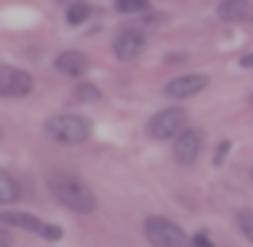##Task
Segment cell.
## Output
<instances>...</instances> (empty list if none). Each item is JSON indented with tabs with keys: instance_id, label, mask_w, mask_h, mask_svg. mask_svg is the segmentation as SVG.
Listing matches in <instances>:
<instances>
[{
	"instance_id": "2e32d148",
	"label": "cell",
	"mask_w": 253,
	"mask_h": 247,
	"mask_svg": "<svg viewBox=\"0 0 253 247\" xmlns=\"http://www.w3.org/2000/svg\"><path fill=\"white\" fill-rule=\"evenodd\" d=\"M114 3H117L120 13H140V10H146L149 0H114Z\"/></svg>"
},
{
	"instance_id": "6da1fadb",
	"label": "cell",
	"mask_w": 253,
	"mask_h": 247,
	"mask_svg": "<svg viewBox=\"0 0 253 247\" xmlns=\"http://www.w3.org/2000/svg\"><path fill=\"white\" fill-rule=\"evenodd\" d=\"M49 192H52L68 211H78V215H91V211L97 208L94 192H91L78 176H72V172H55V176H49Z\"/></svg>"
},
{
	"instance_id": "52a82bcc",
	"label": "cell",
	"mask_w": 253,
	"mask_h": 247,
	"mask_svg": "<svg viewBox=\"0 0 253 247\" xmlns=\"http://www.w3.org/2000/svg\"><path fill=\"white\" fill-rule=\"evenodd\" d=\"M201 147H205V134H201V130H195V127H188L185 134L175 140V150H172V156H175V163L188 166V163H195V159H198Z\"/></svg>"
},
{
	"instance_id": "3957f363",
	"label": "cell",
	"mask_w": 253,
	"mask_h": 247,
	"mask_svg": "<svg viewBox=\"0 0 253 247\" xmlns=\"http://www.w3.org/2000/svg\"><path fill=\"white\" fill-rule=\"evenodd\" d=\"M185 130H188V111L179 107V104L156 111L146 124V134L153 137V140H179Z\"/></svg>"
},
{
	"instance_id": "44dd1931",
	"label": "cell",
	"mask_w": 253,
	"mask_h": 247,
	"mask_svg": "<svg viewBox=\"0 0 253 247\" xmlns=\"http://www.w3.org/2000/svg\"><path fill=\"white\" fill-rule=\"evenodd\" d=\"M250 101H253V98H250Z\"/></svg>"
},
{
	"instance_id": "9c48e42d",
	"label": "cell",
	"mask_w": 253,
	"mask_h": 247,
	"mask_svg": "<svg viewBox=\"0 0 253 247\" xmlns=\"http://www.w3.org/2000/svg\"><path fill=\"white\" fill-rule=\"evenodd\" d=\"M143 52V33L140 30H120L117 39H114V55H117L120 62H133L136 55Z\"/></svg>"
},
{
	"instance_id": "9a60e30c",
	"label": "cell",
	"mask_w": 253,
	"mask_h": 247,
	"mask_svg": "<svg viewBox=\"0 0 253 247\" xmlns=\"http://www.w3.org/2000/svg\"><path fill=\"white\" fill-rule=\"evenodd\" d=\"M237 225H240V231H244V238L247 241H253V208H244L237 215Z\"/></svg>"
},
{
	"instance_id": "8fae6325",
	"label": "cell",
	"mask_w": 253,
	"mask_h": 247,
	"mask_svg": "<svg viewBox=\"0 0 253 247\" xmlns=\"http://www.w3.org/2000/svg\"><path fill=\"white\" fill-rule=\"evenodd\" d=\"M217 16L221 20H253V10L247 0H224L217 3Z\"/></svg>"
},
{
	"instance_id": "d6986e66",
	"label": "cell",
	"mask_w": 253,
	"mask_h": 247,
	"mask_svg": "<svg viewBox=\"0 0 253 247\" xmlns=\"http://www.w3.org/2000/svg\"><path fill=\"white\" fill-rule=\"evenodd\" d=\"M240 68H253V52H247V55H240Z\"/></svg>"
},
{
	"instance_id": "e0dca14e",
	"label": "cell",
	"mask_w": 253,
	"mask_h": 247,
	"mask_svg": "<svg viewBox=\"0 0 253 247\" xmlns=\"http://www.w3.org/2000/svg\"><path fill=\"white\" fill-rule=\"evenodd\" d=\"M227 153H231V143L224 140L221 147H217V153H214V163H224V156H227Z\"/></svg>"
},
{
	"instance_id": "277c9868",
	"label": "cell",
	"mask_w": 253,
	"mask_h": 247,
	"mask_svg": "<svg viewBox=\"0 0 253 247\" xmlns=\"http://www.w3.org/2000/svg\"><path fill=\"white\" fill-rule=\"evenodd\" d=\"M143 231H146V241L153 247H195V241L188 238L175 221H169V218H163V215L146 218Z\"/></svg>"
},
{
	"instance_id": "ffe728a7",
	"label": "cell",
	"mask_w": 253,
	"mask_h": 247,
	"mask_svg": "<svg viewBox=\"0 0 253 247\" xmlns=\"http://www.w3.org/2000/svg\"><path fill=\"white\" fill-rule=\"evenodd\" d=\"M0 247H10V234L3 231V228H0Z\"/></svg>"
},
{
	"instance_id": "30bf717a",
	"label": "cell",
	"mask_w": 253,
	"mask_h": 247,
	"mask_svg": "<svg viewBox=\"0 0 253 247\" xmlns=\"http://www.w3.org/2000/svg\"><path fill=\"white\" fill-rule=\"evenodd\" d=\"M55 68H59V72H65V75H82L84 68H88V59H84V52L68 49V52H59V55H55Z\"/></svg>"
},
{
	"instance_id": "4fadbf2b",
	"label": "cell",
	"mask_w": 253,
	"mask_h": 247,
	"mask_svg": "<svg viewBox=\"0 0 253 247\" xmlns=\"http://www.w3.org/2000/svg\"><path fill=\"white\" fill-rule=\"evenodd\" d=\"M88 16H91V7L84 3V0H75V3H68V23H72V26H82Z\"/></svg>"
},
{
	"instance_id": "ac0fdd59",
	"label": "cell",
	"mask_w": 253,
	"mask_h": 247,
	"mask_svg": "<svg viewBox=\"0 0 253 247\" xmlns=\"http://www.w3.org/2000/svg\"><path fill=\"white\" fill-rule=\"evenodd\" d=\"M195 247H214V244H211V238H208V234H195Z\"/></svg>"
},
{
	"instance_id": "5bb4252c",
	"label": "cell",
	"mask_w": 253,
	"mask_h": 247,
	"mask_svg": "<svg viewBox=\"0 0 253 247\" xmlns=\"http://www.w3.org/2000/svg\"><path fill=\"white\" fill-rule=\"evenodd\" d=\"M75 101H88V104H94V101H101V88L97 85H78L75 88Z\"/></svg>"
},
{
	"instance_id": "7a4b0ae2",
	"label": "cell",
	"mask_w": 253,
	"mask_h": 247,
	"mask_svg": "<svg viewBox=\"0 0 253 247\" xmlns=\"http://www.w3.org/2000/svg\"><path fill=\"white\" fill-rule=\"evenodd\" d=\"M45 137L62 147H78L91 137V120L78 117V114H59L45 124Z\"/></svg>"
},
{
	"instance_id": "ba28073f",
	"label": "cell",
	"mask_w": 253,
	"mask_h": 247,
	"mask_svg": "<svg viewBox=\"0 0 253 247\" xmlns=\"http://www.w3.org/2000/svg\"><path fill=\"white\" fill-rule=\"evenodd\" d=\"M208 88V75H175L166 82V98H192Z\"/></svg>"
},
{
	"instance_id": "5b68a950",
	"label": "cell",
	"mask_w": 253,
	"mask_h": 247,
	"mask_svg": "<svg viewBox=\"0 0 253 247\" xmlns=\"http://www.w3.org/2000/svg\"><path fill=\"white\" fill-rule=\"evenodd\" d=\"M0 225L23 228V231H30V234H39L42 241H62V228L49 225V221L30 215V211H0Z\"/></svg>"
},
{
	"instance_id": "8992f818",
	"label": "cell",
	"mask_w": 253,
	"mask_h": 247,
	"mask_svg": "<svg viewBox=\"0 0 253 247\" xmlns=\"http://www.w3.org/2000/svg\"><path fill=\"white\" fill-rule=\"evenodd\" d=\"M33 91V78L13 65H0V98H26Z\"/></svg>"
},
{
	"instance_id": "7c38bea8",
	"label": "cell",
	"mask_w": 253,
	"mask_h": 247,
	"mask_svg": "<svg viewBox=\"0 0 253 247\" xmlns=\"http://www.w3.org/2000/svg\"><path fill=\"white\" fill-rule=\"evenodd\" d=\"M20 198V182L10 176V172L0 169V205H10Z\"/></svg>"
}]
</instances>
